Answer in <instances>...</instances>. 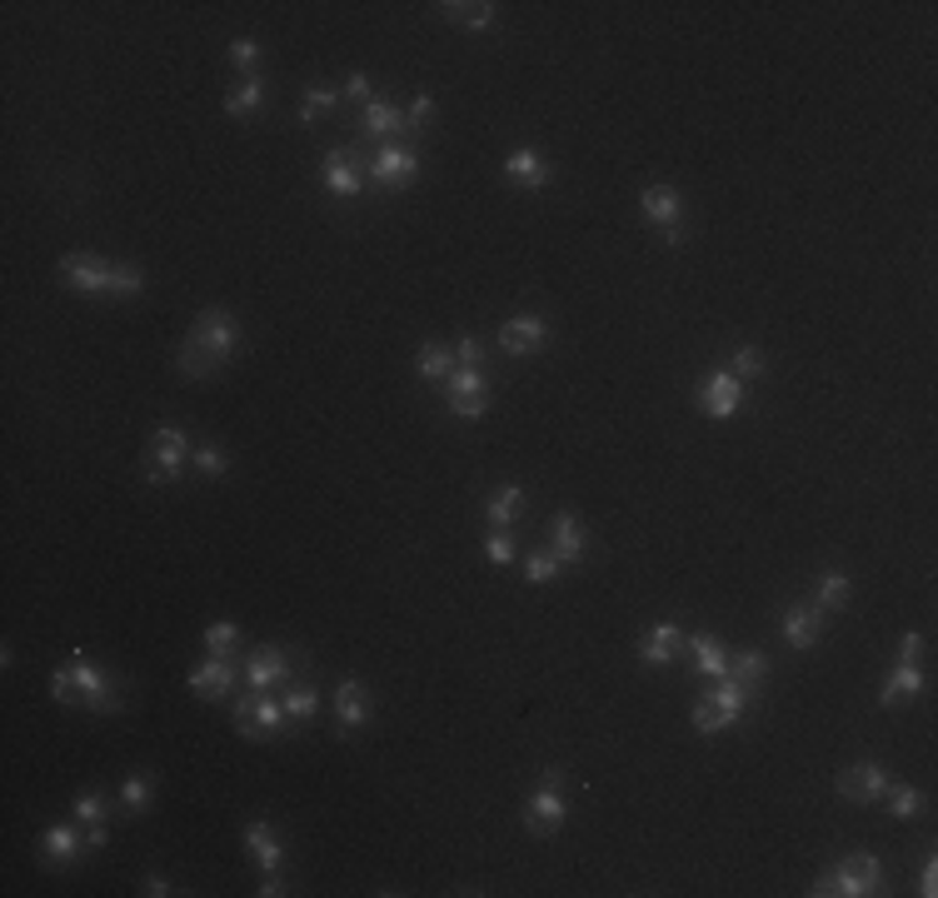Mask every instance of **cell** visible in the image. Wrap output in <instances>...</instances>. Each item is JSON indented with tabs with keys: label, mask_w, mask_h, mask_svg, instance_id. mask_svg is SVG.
I'll return each instance as SVG.
<instances>
[{
	"label": "cell",
	"mask_w": 938,
	"mask_h": 898,
	"mask_svg": "<svg viewBox=\"0 0 938 898\" xmlns=\"http://www.w3.org/2000/svg\"><path fill=\"white\" fill-rule=\"evenodd\" d=\"M838 798H854V804H873V798L889 794V769L883 763H854L838 774Z\"/></svg>",
	"instance_id": "15"
},
{
	"label": "cell",
	"mask_w": 938,
	"mask_h": 898,
	"mask_svg": "<svg viewBox=\"0 0 938 898\" xmlns=\"http://www.w3.org/2000/svg\"><path fill=\"white\" fill-rule=\"evenodd\" d=\"M140 894H146V898H165V894H170V884H165V878H160V874H150Z\"/></svg>",
	"instance_id": "53"
},
{
	"label": "cell",
	"mask_w": 938,
	"mask_h": 898,
	"mask_svg": "<svg viewBox=\"0 0 938 898\" xmlns=\"http://www.w3.org/2000/svg\"><path fill=\"white\" fill-rule=\"evenodd\" d=\"M844 605H848V574H844V569L819 574V584H814V609H844Z\"/></svg>",
	"instance_id": "35"
},
{
	"label": "cell",
	"mask_w": 938,
	"mask_h": 898,
	"mask_svg": "<svg viewBox=\"0 0 938 898\" xmlns=\"http://www.w3.org/2000/svg\"><path fill=\"white\" fill-rule=\"evenodd\" d=\"M559 569H565V564L554 560V550H534L530 560H524V584H554Z\"/></svg>",
	"instance_id": "41"
},
{
	"label": "cell",
	"mask_w": 938,
	"mask_h": 898,
	"mask_svg": "<svg viewBox=\"0 0 938 898\" xmlns=\"http://www.w3.org/2000/svg\"><path fill=\"white\" fill-rule=\"evenodd\" d=\"M190 435H185L181 425H160L155 435H150V449H146V480L150 484H175L185 470V460H190Z\"/></svg>",
	"instance_id": "4"
},
{
	"label": "cell",
	"mask_w": 938,
	"mask_h": 898,
	"mask_svg": "<svg viewBox=\"0 0 938 898\" xmlns=\"http://www.w3.org/2000/svg\"><path fill=\"white\" fill-rule=\"evenodd\" d=\"M505 180L509 185H524V191H544L554 180V170L534 146H520V150H509L505 156Z\"/></svg>",
	"instance_id": "19"
},
{
	"label": "cell",
	"mask_w": 938,
	"mask_h": 898,
	"mask_svg": "<svg viewBox=\"0 0 938 898\" xmlns=\"http://www.w3.org/2000/svg\"><path fill=\"white\" fill-rule=\"evenodd\" d=\"M105 839H111L105 824H91V829H85V849H105Z\"/></svg>",
	"instance_id": "54"
},
{
	"label": "cell",
	"mask_w": 938,
	"mask_h": 898,
	"mask_svg": "<svg viewBox=\"0 0 938 898\" xmlns=\"http://www.w3.org/2000/svg\"><path fill=\"white\" fill-rule=\"evenodd\" d=\"M764 674H769V654H764V649H744L734 659V679H739V684L754 689V684H764Z\"/></svg>",
	"instance_id": "39"
},
{
	"label": "cell",
	"mask_w": 938,
	"mask_h": 898,
	"mask_svg": "<svg viewBox=\"0 0 938 898\" xmlns=\"http://www.w3.org/2000/svg\"><path fill=\"white\" fill-rule=\"evenodd\" d=\"M729 375H739V380H758V375H764V355H758L754 345H739L734 359H729Z\"/></svg>",
	"instance_id": "45"
},
{
	"label": "cell",
	"mask_w": 938,
	"mask_h": 898,
	"mask_svg": "<svg viewBox=\"0 0 938 898\" xmlns=\"http://www.w3.org/2000/svg\"><path fill=\"white\" fill-rule=\"evenodd\" d=\"M485 560H489V564H499V569H505V564H514V539H509L505 529H489V539H485Z\"/></svg>",
	"instance_id": "47"
},
{
	"label": "cell",
	"mask_w": 938,
	"mask_h": 898,
	"mask_svg": "<svg viewBox=\"0 0 938 898\" xmlns=\"http://www.w3.org/2000/svg\"><path fill=\"white\" fill-rule=\"evenodd\" d=\"M364 718H370V689H364L360 679H345V684L335 689V724H339V734L364 729Z\"/></svg>",
	"instance_id": "23"
},
{
	"label": "cell",
	"mask_w": 938,
	"mask_h": 898,
	"mask_svg": "<svg viewBox=\"0 0 938 898\" xmlns=\"http://www.w3.org/2000/svg\"><path fill=\"white\" fill-rule=\"evenodd\" d=\"M320 180H325V191L339 195V200H355V195L364 191V170L355 165L350 150H329V156H325V170H320Z\"/></svg>",
	"instance_id": "20"
},
{
	"label": "cell",
	"mask_w": 938,
	"mask_h": 898,
	"mask_svg": "<svg viewBox=\"0 0 938 898\" xmlns=\"http://www.w3.org/2000/svg\"><path fill=\"white\" fill-rule=\"evenodd\" d=\"M924 689H928V679H924V669H918V659H899V669H893L879 689V704L899 709V704H908V699H918Z\"/></svg>",
	"instance_id": "22"
},
{
	"label": "cell",
	"mask_w": 938,
	"mask_h": 898,
	"mask_svg": "<svg viewBox=\"0 0 938 898\" xmlns=\"http://www.w3.org/2000/svg\"><path fill=\"white\" fill-rule=\"evenodd\" d=\"M255 894H260V898H285L290 888H285V878H280V874H265V884L255 888Z\"/></svg>",
	"instance_id": "52"
},
{
	"label": "cell",
	"mask_w": 938,
	"mask_h": 898,
	"mask_svg": "<svg viewBox=\"0 0 938 898\" xmlns=\"http://www.w3.org/2000/svg\"><path fill=\"white\" fill-rule=\"evenodd\" d=\"M190 464L205 474V480H220V474H230V454L216 445V439H205V445L190 449Z\"/></svg>",
	"instance_id": "37"
},
{
	"label": "cell",
	"mask_w": 938,
	"mask_h": 898,
	"mask_svg": "<svg viewBox=\"0 0 938 898\" xmlns=\"http://www.w3.org/2000/svg\"><path fill=\"white\" fill-rule=\"evenodd\" d=\"M150 798H155V779H150V774H130L120 784V808H125V814H146Z\"/></svg>",
	"instance_id": "36"
},
{
	"label": "cell",
	"mask_w": 938,
	"mask_h": 898,
	"mask_svg": "<svg viewBox=\"0 0 938 898\" xmlns=\"http://www.w3.org/2000/svg\"><path fill=\"white\" fill-rule=\"evenodd\" d=\"M918 894L924 898L938 894V859H924V868H918Z\"/></svg>",
	"instance_id": "50"
},
{
	"label": "cell",
	"mask_w": 938,
	"mask_h": 898,
	"mask_svg": "<svg viewBox=\"0 0 938 898\" xmlns=\"http://www.w3.org/2000/svg\"><path fill=\"white\" fill-rule=\"evenodd\" d=\"M565 794H559V784H540L530 798H524V829L540 833V839H549V833L565 829Z\"/></svg>",
	"instance_id": "10"
},
{
	"label": "cell",
	"mask_w": 938,
	"mask_h": 898,
	"mask_svg": "<svg viewBox=\"0 0 938 898\" xmlns=\"http://www.w3.org/2000/svg\"><path fill=\"white\" fill-rule=\"evenodd\" d=\"M245 684L250 689H260V694H270V689H285L290 684V654L285 649H255L250 654V664H245Z\"/></svg>",
	"instance_id": "16"
},
{
	"label": "cell",
	"mask_w": 938,
	"mask_h": 898,
	"mask_svg": "<svg viewBox=\"0 0 938 898\" xmlns=\"http://www.w3.org/2000/svg\"><path fill=\"white\" fill-rule=\"evenodd\" d=\"M260 101H265V76H245L225 95V115H230V120H250V115L260 111Z\"/></svg>",
	"instance_id": "30"
},
{
	"label": "cell",
	"mask_w": 938,
	"mask_h": 898,
	"mask_svg": "<svg viewBox=\"0 0 938 898\" xmlns=\"http://www.w3.org/2000/svg\"><path fill=\"white\" fill-rule=\"evenodd\" d=\"M684 654H690V664L704 679H723L729 674V654H723L719 634H684Z\"/></svg>",
	"instance_id": "24"
},
{
	"label": "cell",
	"mask_w": 938,
	"mask_h": 898,
	"mask_svg": "<svg viewBox=\"0 0 938 898\" xmlns=\"http://www.w3.org/2000/svg\"><path fill=\"white\" fill-rule=\"evenodd\" d=\"M245 849H250V859H255V864H260L265 874H280V864H285V849H280V833H275L265 819L245 824Z\"/></svg>",
	"instance_id": "26"
},
{
	"label": "cell",
	"mask_w": 938,
	"mask_h": 898,
	"mask_svg": "<svg viewBox=\"0 0 938 898\" xmlns=\"http://www.w3.org/2000/svg\"><path fill=\"white\" fill-rule=\"evenodd\" d=\"M499 345H505V355H514V359L540 355V349L549 345V320H544V314H534V310L509 314L505 325H499Z\"/></svg>",
	"instance_id": "9"
},
{
	"label": "cell",
	"mask_w": 938,
	"mask_h": 898,
	"mask_svg": "<svg viewBox=\"0 0 938 898\" xmlns=\"http://www.w3.org/2000/svg\"><path fill=\"white\" fill-rule=\"evenodd\" d=\"M454 365H460V370H485V339L464 335L460 345H454Z\"/></svg>",
	"instance_id": "46"
},
{
	"label": "cell",
	"mask_w": 938,
	"mask_h": 898,
	"mask_svg": "<svg viewBox=\"0 0 938 898\" xmlns=\"http://www.w3.org/2000/svg\"><path fill=\"white\" fill-rule=\"evenodd\" d=\"M444 404H450L454 419H485L489 415V380L485 370H454L450 380H444Z\"/></svg>",
	"instance_id": "7"
},
{
	"label": "cell",
	"mask_w": 938,
	"mask_h": 898,
	"mask_svg": "<svg viewBox=\"0 0 938 898\" xmlns=\"http://www.w3.org/2000/svg\"><path fill=\"white\" fill-rule=\"evenodd\" d=\"M549 550L559 564H579L589 550V534H584V519L575 515V509H559V515L549 519Z\"/></svg>",
	"instance_id": "14"
},
{
	"label": "cell",
	"mask_w": 938,
	"mask_h": 898,
	"mask_svg": "<svg viewBox=\"0 0 938 898\" xmlns=\"http://www.w3.org/2000/svg\"><path fill=\"white\" fill-rule=\"evenodd\" d=\"M744 709H749V684H739V679H714V689L694 704V729L719 734V729H729Z\"/></svg>",
	"instance_id": "3"
},
{
	"label": "cell",
	"mask_w": 938,
	"mask_h": 898,
	"mask_svg": "<svg viewBox=\"0 0 938 898\" xmlns=\"http://www.w3.org/2000/svg\"><path fill=\"white\" fill-rule=\"evenodd\" d=\"M360 130L370 135V140H385V135H409V125H405V111H399V105H390V101H364Z\"/></svg>",
	"instance_id": "27"
},
{
	"label": "cell",
	"mask_w": 938,
	"mask_h": 898,
	"mask_svg": "<svg viewBox=\"0 0 938 898\" xmlns=\"http://www.w3.org/2000/svg\"><path fill=\"white\" fill-rule=\"evenodd\" d=\"M339 105V90L335 85H325V80H315V85L305 90V101H300V120L305 125H315V120H325L329 111Z\"/></svg>",
	"instance_id": "33"
},
{
	"label": "cell",
	"mask_w": 938,
	"mask_h": 898,
	"mask_svg": "<svg viewBox=\"0 0 938 898\" xmlns=\"http://www.w3.org/2000/svg\"><path fill=\"white\" fill-rule=\"evenodd\" d=\"M66 674H70V684H76V694H80V709H95V714H115V709H120V699H115L111 679H105V674L95 669L91 654H85V649L70 654Z\"/></svg>",
	"instance_id": "6"
},
{
	"label": "cell",
	"mask_w": 938,
	"mask_h": 898,
	"mask_svg": "<svg viewBox=\"0 0 938 898\" xmlns=\"http://www.w3.org/2000/svg\"><path fill=\"white\" fill-rule=\"evenodd\" d=\"M819 629H824V609H814V605L784 609V640H789V649H814Z\"/></svg>",
	"instance_id": "25"
},
{
	"label": "cell",
	"mask_w": 938,
	"mask_h": 898,
	"mask_svg": "<svg viewBox=\"0 0 938 898\" xmlns=\"http://www.w3.org/2000/svg\"><path fill=\"white\" fill-rule=\"evenodd\" d=\"M339 95H350V101H370V76H364V70H355V76L339 85Z\"/></svg>",
	"instance_id": "49"
},
{
	"label": "cell",
	"mask_w": 938,
	"mask_h": 898,
	"mask_svg": "<svg viewBox=\"0 0 938 898\" xmlns=\"http://www.w3.org/2000/svg\"><path fill=\"white\" fill-rule=\"evenodd\" d=\"M60 280L70 285L76 295H111V265L101 255H66L60 260Z\"/></svg>",
	"instance_id": "13"
},
{
	"label": "cell",
	"mask_w": 938,
	"mask_h": 898,
	"mask_svg": "<svg viewBox=\"0 0 938 898\" xmlns=\"http://www.w3.org/2000/svg\"><path fill=\"white\" fill-rule=\"evenodd\" d=\"M235 724L245 739H270V734H285V704L275 694H260V689H250V694L235 699Z\"/></svg>",
	"instance_id": "5"
},
{
	"label": "cell",
	"mask_w": 938,
	"mask_h": 898,
	"mask_svg": "<svg viewBox=\"0 0 938 898\" xmlns=\"http://www.w3.org/2000/svg\"><path fill=\"white\" fill-rule=\"evenodd\" d=\"M454 370H460V365H454V349L450 345H425L415 355V375H419V380H430V384L450 380Z\"/></svg>",
	"instance_id": "31"
},
{
	"label": "cell",
	"mask_w": 938,
	"mask_h": 898,
	"mask_svg": "<svg viewBox=\"0 0 938 898\" xmlns=\"http://www.w3.org/2000/svg\"><path fill=\"white\" fill-rule=\"evenodd\" d=\"M744 404V380L729 370H709V380L699 384V410L709 419H729Z\"/></svg>",
	"instance_id": "12"
},
{
	"label": "cell",
	"mask_w": 938,
	"mask_h": 898,
	"mask_svg": "<svg viewBox=\"0 0 938 898\" xmlns=\"http://www.w3.org/2000/svg\"><path fill=\"white\" fill-rule=\"evenodd\" d=\"M50 699H56L60 709H80V694H76V684H70V674H66V664H60L56 674H50Z\"/></svg>",
	"instance_id": "48"
},
{
	"label": "cell",
	"mask_w": 938,
	"mask_h": 898,
	"mask_svg": "<svg viewBox=\"0 0 938 898\" xmlns=\"http://www.w3.org/2000/svg\"><path fill=\"white\" fill-rule=\"evenodd\" d=\"M634 654H639V664H645V669H664V664H674L679 654H684V629L664 619V624H655L645 640H639V649H634Z\"/></svg>",
	"instance_id": "17"
},
{
	"label": "cell",
	"mask_w": 938,
	"mask_h": 898,
	"mask_svg": "<svg viewBox=\"0 0 938 898\" xmlns=\"http://www.w3.org/2000/svg\"><path fill=\"white\" fill-rule=\"evenodd\" d=\"M918 654H924V634H918V629H908L904 640H899V659H918Z\"/></svg>",
	"instance_id": "51"
},
{
	"label": "cell",
	"mask_w": 938,
	"mask_h": 898,
	"mask_svg": "<svg viewBox=\"0 0 938 898\" xmlns=\"http://www.w3.org/2000/svg\"><path fill=\"white\" fill-rule=\"evenodd\" d=\"M809 894L819 898H869V894H883V864L873 853H848L844 864H834L824 878H819Z\"/></svg>",
	"instance_id": "2"
},
{
	"label": "cell",
	"mask_w": 938,
	"mask_h": 898,
	"mask_svg": "<svg viewBox=\"0 0 938 898\" xmlns=\"http://www.w3.org/2000/svg\"><path fill=\"white\" fill-rule=\"evenodd\" d=\"M235 349H240L235 314L230 310H205L200 320L190 325L185 345H181V375L185 380H210V375H216Z\"/></svg>",
	"instance_id": "1"
},
{
	"label": "cell",
	"mask_w": 938,
	"mask_h": 898,
	"mask_svg": "<svg viewBox=\"0 0 938 898\" xmlns=\"http://www.w3.org/2000/svg\"><path fill=\"white\" fill-rule=\"evenodd\" d=\"M364 175H370L380 191H405V185H415V175H419V156L409 146H395V140H390V146L374 150Z\"/></svg>",
	"instance_id": "8"
},
{
	"label": "cell",
	"mask_w": 938,
	"mask_h": 898,
	"mask_svg": "<svg viewBox=\"0 0 938 898\" xmlns=\"http://www.w3.org/2000/svg\"><path fill=\"white\" fill-rule=\"evenodd\" d=\"M140 290H146V269H140L136 260H115L111 265V295L115 300H136Z\"/></svg>",
	"instance_id": "32"
},
{
	"label": "cell",
	"mask_w": 938,
	"mask_h": 898,
	"mask_svg": "<svg viewBox=\"0 0 938 898\" xmlns=\"http://www.w3.org/2000/svg\"><path fill=\"white\" fill-rule=\"evenodd\" d=\"M520 515H524V490L520 484H499V490L485 499V525L489 529H505L509 534Z\"/></svg>",
	"instance_id": "28"
},
{
	"label": "cell",
	"mask_w": 938,
	"mask_h": 898,
	"mask_svg": "<svg viewBox=\"0 0 938 898\" xmlns=\"http://www.w3.org/2000/svg\"><path fill=\"white\" fill-rule=\"evenodd\" d=\"M435 120V95L430 90H419L415 101L405 105V125H409V135H425V125Z\"/></svg>",
	"instance_id": "43"
},
{
	"label": "cell",
	"mask_w": 938,
	"mask_h": 898,
	"mask_svg": "<svg viewBox=\"0 0 938 898\" xmlns=\"http://www.w3.org/2000/svg\"><path fill=\"white\" fill-rule=\"evenodd\" d=\"M80 853H85V833L76 829V819H70V824H50V829L40 833V859H46L50 868L76 864Z\"/></svg>",
	"instance_id": "21"
},
{
	"label": "cell",
	"mask_w": 938,
	"mask_h": 898,
	"mask_svg": "<svg viewBox=\"0 0 938 898\" xmlns=\"http://www.w3.org/2000/svg\"><path fill=\"white\" fill-rule=\"evenodd\" d=\"M889 814H893L899 824L918 819V814H924V794H918V788H908V784H904V788H893V784H889Z\"/></svg>",
	"instance_id": "40"
},
{
	"label": "cell",
	"mask_w": 938,
	"mask_h": 898,
	"mask_svg": "<svg viewBox=\"0 0 938 898\" xmlns=\"http://www.w3.org/2000/svg\"><path fill=\"white\" fill-rule=\"evenodd\" d=\"M70 819H76L80 829H91V824H105V794H101V788H85V794L70 804Z\"/></svg>",
	"instance_id": "38"
},
{
	"label": "cell",
	"mask_w": 938,
	"mask_h": 898,
	"mask_svg": "<svg viewBox=\"0 0 938 898\" xmlns=\"http://www.w3.org/2000/svg\"><path fill=\"white\" fill-rule=\"evenodd\" d=\"M639 210H645V220L655 225V230H664L669 245L684 240V230H679V220H684V200H679V191H669V185H649V191L639 195Z\"/></svg>",
	"instance_id": "11"
},
{
	"label": "cell",
	"mask_w": 938,
	"mask_h": 898,
	"mask_svg": "<svg viewBox=\"0 0 938 898\" xmlns=\"http://www.w3.org/2000/svg\"><path fill=\"white\" fill-rule=\"evenodd\" d=\"M240 644V624H230V619H220V624L205 629V649L210 654H230Z\"/></svg>",
	"instance_id": "44"
},
{
	"label": "cell",
	"mask_w": 938,
	"mask_h": 898,
	"mask_svg": "<svg viewBox=\"0 0 938 898\" xmlns=\"http://www.w3.org/2000/svg\"><path fill=\"white\" fill-rule=\"evenodd\" d=\"M280 704H285V718H290V724H310V718L320 714V694L310 684H290Z\"/></svg>",
	"instance_id": "34"
},
{
	"label": "cell",
	"mask_w": 938,
	"mask_h": 898,
	"mask_svg": "<svg viewBox=\"0 0 938 898\" xmlns=\"http://www.w3.org/2000/svg\"><path fill=\"white\" fill-rule=\"evenodd\" d=\"M230 66L245 70V76H260V45L250 41V35H240V41H230Z\"/></svg>",
	"instance_id": "42"
},
{
	"label": "cell",
	"mask_w": 938,
	"mask_h": 898,
	"mask_svg": "<svg viewBox=\"0 0 938 898\" xmlns=\"http://www.w3.org/2000/svg\"><path fill=\"white\" fill-rule=\"evenodd\" d=\"M495 11L499 5H489V0H475V5H464V0H444L440 15L450 25H460V31H485V25H495Z\"/></svg>",
	"instance_id": "29"
},
{
	"label": "cell",
	"mask_w": 938,
	"mask_h": 898,
	"mask_svg": "<svg viewBox=\"0 0 938 898\" xmlns=\"http://www.w3.org/2000/svg\"><path fill=\"white\" fill-rule=\"evenodd\" d=\"M235 659L230 654H210V659L200 664V669H190V694L200 699H225L230 689H235Z\"/></svg>",
	"instance_id": "18"
}]
</instances>
